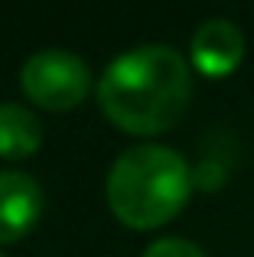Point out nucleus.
I'll return each mask as SVG.
<instances>
[{"instance_id":"f257e3e1","label":"nucleus","mask_w":254,"mask_h":257,"mask_svg":"<svg viewBox=\"0 0 254 257\" xmlns=\"http://www.w3.org/2000/svg\"><path fill=\"white\" fill-rule=\"evenodd\" d=\"M192 98V72L179 49L144 43L121 52L98 78V104L104 117L127 134H163L186 114Z\"/></svg>"},{"instance_id":"f03ea898","label":"nucleus","mask_w":254,"mask_h":257,"mask_svg":"<svg viewBox=\"0 0 254 257\" xmlns=\"http://www.w3.org/2000/svg\"><path fill=\"white\" fill-rule=\"evenodd\" d=\"M192 192V173L183 153L163 144H137L111 163L104 195L127 228H157L179 215Z\"/></svg>"},{"instance_id":"7ed1b4c3","label":"nucleus","mask_w":254,"mask_h":257,"mask_svg":"<svg viewBox=\"0 0 254 257\" xmlns=\"http://www.w3.org/2000/svg\"><path fill=\"white\" fill-rule=\"evenodd\" d=\"M20 88L36 107L72 111L91 88V69L72 49H39L23 62Z\"/></svg>"},{"instance_id":"20e7f679","label":"nucleus","mask_w":254,"mask_h":257,"mask_svg":"<svg viewBox=\"0 0 254 257\" xmlns=\"http://www.w3.org/2000/svg\"><path fill=\"white\" fill-rule=\"evenodd\" d=\"M46 208V195L30 173L0 170V244L26 238Z\"/></svg>"},{"instance_id":"39448f33","label":"nucleus","mask_w":254,"mask_h":257,"mask_svg":"<svg viewBox=\"0 0 254 257\" xmlns=\"http://www.w3.org/2000/svg\"><path fill=\"white\" fill-rule=\"evenodd\" d=\"M189 59H192V65L209 78L231 75L244 59V33L238 30V23H231V20H222V17L205 20V23H199V30L192 33Z\"/></svg>"},{"instance_id":"423d86ee","label":"nucleus","mask_w":254,"mask_h":257,"mask_svg":"<svg viewBox=\"0 0 254 257\" xmlns=\"http://www.w3.org/2000/svg\"><path fill=\"white\" fill-rule=\"evenodd\" d=\"M43 144V124L30 107L7 101L0 104V157L23 160L39 150Z\"/></svg>"},{"instance_id":"0eeeda50","label":"nucleus","mask_w":254,"mask_h":257,"mask_svg":"<svg viewBox=\"0 0 254 257\" xmlns=\"http://www.w3.org/2000/svg\"><path fill=\"white\" fill-rule=\"evenodd\" d=\"M144 257H205L202 247H196L186 238H160L144 251Z\"/></svg>"},{"instance_id":"6e6552de","label":"nucleus","mask_w":254,"mask_h":257,"mask_svg":"<svg viewBox=\"0 0 254 257\" xmlns=\"http://www.w3.org/2000/svg\"><path fill=\"white\" fill-rule=\"evenodd\" d=\"M0 257H4V254H0Z\"/></svg>"}]
</instances>
